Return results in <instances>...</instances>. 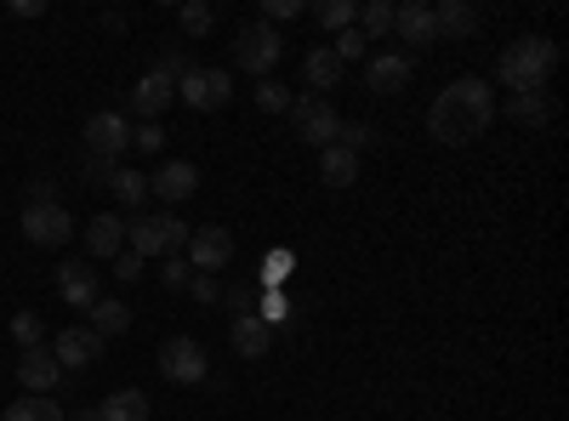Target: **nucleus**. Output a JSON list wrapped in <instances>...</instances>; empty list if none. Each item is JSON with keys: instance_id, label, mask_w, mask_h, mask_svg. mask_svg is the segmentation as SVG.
<instances>
[{"instance_id": "f257e3e1", "label": "nucleus", "mask_w": 569, "mask_h": 421, "mask_svg": "<svg viewBox=\"0 0 569 421\" xmlns=\"http://www.w3.org/2000/svg\"><path fill=\"white\" fill-rule=\"evenodd\" d=\"M490 120H496V98H490V80H479V74L450 80L439 98H433V109H427V131H433L439 143H450V149L472 143V137H485Z\"/></svg>"}, {"instance_id": "f03ea898", "label": "nucleus", "mask_w": 569, "mask_h": 421, "mask_svg": "<svg viewBox=\"0 0 569 421\" xmlns=\"http://www.w3.org/2000/svg\"><path fill=\"white\" fill-rule=\"evenodd\" d=\"M558 69V46L547 34H530V40H512L501 63H496V80L507 91H547V74Z\"/></svg>"}, {"instance_id": "7ed1b4c3", "label": "nucleus", "mask_w": 569, "mask_h": 421, "mask_svg": "<svg viewBox=\"0 0 569 421\" xmlns=\"http://www.w3.org/2000/svg\"><path fill=\"white\" fill-rule=\"evenodd\" d=\"M188 245V222H177L171 211H137L126 222V251H137L142 262L149 257H177Z\"/></svg>"}, {"instance_id": "20e7f679", "label": "nucleus", "mask_w": 569, "mask_h": 421, "mask_svg": "<svg viewBox=\"0 0 569 421\" xmlns=\"http://www.w3.org/2000/svg\"><path fill=\"white\" fill-rule=\"evenodd\" d=\"M279 58H284V40H279V29H268V23H246L240 34H233V63H240L246 74L268 80V74L279 69Z\"/></svg>"}, {"instance_id": "39448f33", "label": "nucleus", "mask_w": 569, "mask_h": 421, "mask_svg": "<svg viewBox=\"0 0 569 421\" xmlns=\"http://www.w3.org/2000/svg\"><path fill=\"white\" fill-rule=\"evenodd\" d=\"M160 377L177 382V388H200V382L211 377V353H206L194 337H171V342L160 348Z\"/></svg>"}, {"instance_id": "423d86ee", "label": "nucleus", "mask_w": 569, "mask_h": 421, "mask_svg": "<svg viewBox=\"0 0 569 421\" xmlns=\"http://www.w3.org/2000/svg\"><path fill=\"white\" fill-rule=\"evenodd\" d=\"M23 240L40 245V251H58L74 240V217L58 206V200H40V206H23Z\"/></svg>"}, {"instance_id": "0eeeda50", "label": "nucleus", "mask_w": 569, "mask_h": 421, "mask_svg": "<svg viewBox=\"0 0 569 421\" xmlns=\"http://www.w3.org/2000/svg\"><path fill=\"white\" fill-rule=\"evenodd\" d=\"M177 98L194 114H211V109H222L233 98V80H228V69H188L177 80Z\"/></svg>"}, {"instance_id": "6e6552de", "label": "nucleus", "mask_w": 569, "mask_h": 421, "mask_svg": "<svg viewBox=\"0 0 569 421\" xmlns=\"http://www.w3.org/2000/svg\"><path fill=\"white\" fill-rule=\"evenodd\" d=\"M291 120H297V137L308 149H330L342 131V114L330 109L325 98H291Z\"/></svg>"}, {"instance_id": "1a4fd4ad", "label": "nucleus", "mask_w": 569, "mask_h": 421, "mask_svg": "<svg viewBox=\"0 0 569 421\" xmlns=\"http://www.w3.org/2000/svg\"><path fill=\"white\" fill-rule=\"evenodd\" d=\"M233 262V233L206 222V228H188V268L194 273H222Z\"/></svg>"}, {"instance_id": "9d476101", "label": "nucleus", "mask_w": 569, "mask_h": 421, "mask_svg": "<svg viewBox=\"0 0 569 421\" xmlns=\"http://www.w3.org/2000/svg\"><path fill=\"white\" fill-rule=\"evenodd\" d=\"M80 137H86V154H109V160H120L126 143H131V120L114 114V109H103V114H91V120H86Z\"/></svg>"}, {"instance_id": "9b49d317", "label": "nucleus", "mask_w": 569, "mask_h": 421, "mask_svg": "<svg viewBox=\"0 0 569 421\" xmlns=\"http://www.w3.org/2000/svg\"><path fill=\"white\" fill-rule=\"evenodd\" d=\"M52 359L63 364V370H91L103 359V337L91 331V324H69V331L52 342Z\"/></svg>"}, {"instance_id": "f8f14e48", "label": "nucleus", "mask_w": 569, "mask_h": 421, "mask_svg": "<svg viewBox=\"0 0 569 421\" xmlns=\"http://www.w3.org/2000/svg\"><path fill=\"white\" fill-rule=\"evenodd\" d=\"M149 189H154L166 206L194 200V194H200V166H188V160H166V166H160V177H149Z\"/></svg>"}, {"instance_id": "ddd939ff", "label": "nucleus", "mask_w": 569, "mask_h": 421, "mask_svg": "<svg viewBox=\"0 0 569 421\" xmlns=\"http://www.w3.org/2000/svg\"><path fill=\"white\" fill-rule=\"evenodd\" d=\"M58 297L69 308L91 313V308H98V268H91V262H63L58 268Z\"/></svg>"}, {"instance_id": "4468645a", "label": "nucleus", "mask_w": 569, "mask_h": 421, "mask_svg": "<svg viewBox=\"0 0 569 421\" xmlns=\"http://www.w3.org/2000/svg\"><path fill=\"white\" fill-rule=\"evenodd\" d=\"M410 74H416V63H410V58H399V52H376V58L365 63V86H370V91H382V98L405 91V86H410Z\"/></svg>"}, {"instance_id": "2eb2a0df", "label": "nucleus", "mask_w": 569, "mask_h": 421, "mask_svg": "<svg viewBox=\"0 0 569 421\" xmlns=\"http://www.w3.org/2000/svg\"><path fill=\"white\" fill-rule=\"evenodd\" d=\"M18 382H23V393H34V399H46L58 382H63V364L46 353V348H34V353H23L18 359Z\"/></svg>"}, {"instance_id": "dca6fc26", "label": "nucleus", "mask_w": 569, "mask_h": 421, "mask_svg": "<svg viewBox=\"0 0 569 421\" xmlns=\"http://www.w3.org/2000/svg\"><path fill=\"white\" fill-rule=\"evenodd\" d=\"M393 34H399L405 46H433V40H439L433 7H421V0H405V7H393Z\"/></svg>"}, {"instance_id": "f3484780", "label": "nucleus", "mask_w": 569, "mask_h": 421, "mask_svg": "<svg viewBox=\"0 0 569 421\" xmlns=\"http://www.w3.org/2000/svg\"><path fill=\"white\" fill-rule=\"evenodd\" d=\"M171 98H177V86H171V80L142 74V80L131 86V114H137V120H160V114L171 109Z\"/></svg>"}, {"instance_id": "a211bd4d", "label": "nucleus", "mask_w": 569, "mask_h": 421, "mask_svg": "<svg viewBox=\"0 0 569 421\" xmlns=\"http://www.w3.org/2000/svg\"><path fill=\"white\" fill-rule=\"evenodd\" d=\"M86 251L91 257H120L126 251V217H114V211H98L86 222Z\"/></svg>"}, {"instance_id": "6ab92c4d", "label": "nucleus", "mask_w": 569, "mask_h": 421, "mask_svg": "<svg viewBox=\"0 0 569 421\" xmlns=\"http://www.w3.org/2000/svg\"><path fill=\"white\" fill-rule=\"evenodd\" d=\"M342 58L330 52V46H308V58H302V80L313 86V91H337L342 86Z\"/></svg>"}, {"instance_id": "aec40b11", "label": "nucleus", "mask_w": 569, "mask_h": 421, "mask_svg": "<svg viewBox=\"0 0 569 421\" xmlns=\"http://www.w3.org/2000/svg\"><path fill=\"white\" fill-rule=\"evenodd\" d=\"M228 348L240 353V359H268L273 331H268L262 319H233V324H228Z\"/></svg>"}, {"instance_id": "412c9836", "label": "nucleus", "mask_w": 569, "mask_h": 421, "mask_svg": "<svg viewBox=\"0 0 569 421\" xmlns=\"http://www.w3.org/2000/svg\"><path fill=\"white\" fill-rule=\"evenodd\" d=\"M319 177L330 182V189H353V182H359V154L342 149V143L319 149Z\"/></svg>"}, {"instance_id": "4be33fe9", "label": "nucleus", "mask_w": 569, "mask_h": 421, "mask_svg": "<svg viewBox=\"0 0 569 421\" xmlns=\"http://www.w3.org/2000/svg\"><path fill=\"white\" fill-rule=\"evenodd\" d=\"M433 23H439V40H467V34H479V12H472L467 0H445V7H433Z\"/></svg>"}, {"instance_id": "5701e85b", "label": "nucleus", "mask_w": 569, "mask_h": 421, "mask_svg": "<svg viewBox=\"0 0 569 421\" xmlns=\"http://www.w3.org/2000/svg\"><path fill=\"white\" fill-rule=\"evenodd\" d=\"M98 421H149V393L142 388H120L98 404Z\"/></svg>"}, {"instance_id": "b1692460", "label": "nucleus", "mask_w": 569, "mask_h": 421, "mask_svg": "<svg viewBox=\"0 0 569 421\" xmlns=\"http://www.w3.org/2000/svg\"><path fill=\"white\" fill-rule=\"evenodd\" d=\"M507 114H512L518 126H547V120H552V98H547V91H512Z\"/></svg>"}, {"instance_id": "393cba45", "label": "nucleus", "mask_w": 569, "mask_h": 421, "mask_svg": "<svg viewBox=\"0 0 569 421\" xmlns=\"http://www.w3.org/2000/svg\"><path fill=\"white\" fill-rule=\"evenodd\" d=\"M0 421H69V415H63V404H58L52 393H46V399L23 393L18 404H7V415H0Z\"/></svg>"}, {"instance_id": "a878e982", "label": "nucleus", "mask_w": 569, "mask_h": 421, "mask_svg": "<svg viewBox=\"0 0 569 421\" xmlns=\"http://www.w3.org/2000/svg\"><path fill=\"white\" fill-rule=\"evenodd\" d=\"M353 29H359L365 40H382V34H393V0H365L359 18H353Z\"/></svg>"}, {"instance_id": "bb28decb", "label": "nucleus", "mask_w": 569, "mask_h": 421, "mask_svg": "<svg viewBox=\"0 0 569 421\" xmlns=\"http://www.w3.org/2000/svg\"><path fill=\"white\" fill-rule=\"evenodd\" d=\"M177 29H182L188 40H206V34L217 29V12L206 7V0H182V7H177Z\"/></svg>"}, {"instance_id": "cd10ccee", "label": "nucleus", "mask_w": 569, "mask_h": 421, "mask_svg": "<svg viewBox=\"0 0 569 421\" xmlns=\"http://www.w3.org/2000/svg\"><path fill=\"white\" fill-rule=\"evenodd\" d=\"M91 331H98L103 342H109V337H126V331H131L126 302H103V297H98V308H91Z\"/></svg>"}, {"instance_id": "c85d7f7f", "label": "nucleus", "mask_w": 569, "mask_h": 421, "mask_svg": "<svg viewBox=\"0 0 569 421\" xmlns=\"http://www.w3.org/2000/svg\"><path fill=\"white\" fill-rule=\"evenodd\" d=\"M109 189L126 200V211H137L142 200H149V177H142V171H131V166H120L114 171V182H109Z\"/></svg>"}, {"instance_id": "c756f323", "label": "nucleus", "mask_w": 569, "mask_h": 421, "mask_svg": "<svg viewBox=\"0 0 569 421\" xmlns=\"http://www.w3.org/2000/svg\"><path fill=\"white\" fill-rule=\"evenodd\" d=\"M12 342H18L23 353L46 348V324H40V313H12Z\"/></svg>"}, {"instance_id": "7c9ffc66", "label": "nucleus", "mask_w": 569, "mask_h": 421, "mask_svg": "<svg viewBox=\"0 0 569 421\" xmlns=\"http://www.w3.org/2000/svg\"><path fill=\"white\" fill-rule=\"evenodd\" d=\"M313 18L325 23V29H353V18H359V7H353V0H325V7H313Z\"/></svg>"}, {"instance_id": "2f4dec72", "label": "nucleus", "mask_w": 569, "mask_h": 421, "mask_svg": "<svg viewBox=\"0 0 569 421\" xmlns=\"http://www.w3.org/2000/svg\"><path fill=\"white\" fill-rule=\"evenodd\" d=\"M257 109L262 114H291V91H284L279 80H257Z\"/></svg>"}, {"instance_id": "473e14b6", "label": "nucleus", "mask_w": 569, "mask_h": 421, "mask_svg": "<svg viewBox=\"0 0 569 421\" xmlns=\"http://www.w3.org/2000/svg\"><path fill=\"white\" fill-rule=\"evenodd\" d=\"M291 268H297L291 251H268V262H262V291H279L284 279H291Z\"/></svg>"}, {"instance_id": "72a5a7b5", "label": "nucleus", "mask_w": 569, "mask_h": 421, "mask_svg": "<svg viewBox=\"0 0 569 421\" xmlns=\"http://www.w3.org/2000/svg\"><path fill=\"white\" fill-rule=\"evenodd\" d=\"M131 149H137V154H160V149H166L160 120H137V126H131Z\"/></svg>"}, {"instance_id": "f704fd0d", "label": "nucleus", "mask_w": 569, "mask_h": 421, "mask_svg": "<svg viewBox=\"0 0 569 421\" xmlns=\"http://www.w3.org/2000/svg\"><path fill=\"white\" fill-rule=\"evenodd\" d=\"M257 319L268 324V331H273V324H284V319H291V297H279V291H262V297H257Z\"/></svg>"}, {"instance_id": "c9c22d12", "label": "nucleus", "mask_w": 569, "mask_h": 421, "mask_svg": "<svg viewBox=\"0 0 569 421\" xmlns=\"http://www.w3.org/2000/svg\"><path fill=\"white\" fill-rule=\"evenodd\" d=\"M188 69H194V63H188V52H177V46H166V52L154 58V69H149V74H160V80H171V86H177V80H182Z\"/></svg>"}, {"instance_id": "e433bc0d", "label": "nucleus", "mask_w": 569, "mask_h": 421, "mask_svg": "<svg viewBox=\"0 0 569 421\" xmlns=\"http://www.w3.org/2000/svg\"><path fill=\"white\" fill-rule=\"evenodd\" d=\"M330 52H337V58H342V69H348L353 58H365V52H370V40H365L359 29H342L337 40H330Z\"/></svg>"}, {"instance_id": "4c0bfd02", "label": "nucleus", "mask_w": 569, "mask_h": 421, "mask_svg": "<svg viewBox=\"0 0 569 421\" xmlns=\"http://www.w3.org/2000/svg\"><path fill=\"white\" fill-rule=\"evenodd\" d=\"M222 302L233 319H257V285H233V291H222Z\"/></svg>"}, {"instance_id": "58836bf2", "label": "nucleus", "mask_w": 569, "mask_h": 421, "mask_svg": "<svg viewBox=\"0 0 569 421\" xmlns=\"http://www.w3.org/2000/svg\"><path fill=\"white\" fill-rule=\"evenodd\" d=\"M291 18H302V0H262V23L273 29V23H291Z\"/></svg>"}, {"instance_id": "ea45409f", "label": "nucleus", "mask_w": 569, "mask_h": 421, "mask_svg": "<svg viewBox=\"0 0 569 421\" xmlns=\"http://www.w3.org/2000/svg\"><path fill=\"white\" fill-rule=\"evenodd\" d=\"M188 297H194V302H222V285H217V273H194V279H188Z\"/></svg>"}, {"instance_id": "a19ab883", "label": "nucleus", "mask_w": 569, "mask_h": 421, "mask_svg": "<svg viewBox=\"0 0 569 421\" xmlns=\"http://www.w3.org/2000/svg\"><path fill=\"white\" fill-rule=\"evenodd\" d=\"M166 291H188V279H194V268H188V257H166Z\"/></svg>"}, {"instance_id": "79ce46f5", "label": "nucleus", "mask_w": 569, "mask_h": 421, "mask_svg": "<svg viewBox=\"0 0 569 421\" xmlns=\"http://www.w3.org/2000/svg\"><path fill=\"white\" fill-rule=\"evenodd\" d=\"M337 143H342V149H353V154H359V149H365V143H370V126H365V120H342V131H337Z\"/></svg>"}, {"instance_id": "37998d69", "label": "nucleus", "mask_w": 569, "mask_h": 421, "mask_svg": "<svg viewBox=\"0 0 569 421\" xmlns=\"http://www.w3.org/2000/svg\"><path fill=\"white\" fill-rule=\"evenodd\" d=\"M80 171H86L91 182H114V171H120V166H114L109 154H86V166H80Z\"/></svg>"}, {"instance_id": "c03bdc74", "label": "nucleus", "mask_w": 569, "mask_h": 421, "mask_svg": "<svg viewBox=\"0 0 569 421\" xmlns=\"http://www.w3.org/2000/svg\"><path fill=\"white\" fill-rule=\"evenodd\" d=\"M114 279H126V285H131V279H142V257L137 251H120L114 257Z\"/></svg>"}, {"instance_id": "a18cd8bd", "label": "nucleus", "mask_w": 569, "mask_h": 421, "mask_svg": "<svg viewBox=\"0 0 569 421\" xmlns=\"http://www.w3.org/2000/svg\"><path fill=\"white\" fill-rule=\"evenodd\" d=\"M46 0H12V18H40Z\"/></svg>"}, {"instance_id": "49530a36", "label": "nucleus", "mask_w": 569, "mask_h": 421, "mask_svg": "<svg viewBox=\"0 0 569 421\" xmlns=\"http://www.w3.org/2000/svg\"><path fill=\"white\" fill-rule=\"evenodd\" d=\"M74 421H98V410H80V415H74Z\"/></svg>"}]
</instances>
